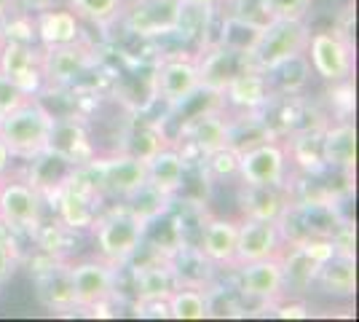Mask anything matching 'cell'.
Returning <instances> with one entry per match:
<instances>
[{
	"label": "cell",
	"instance_id": "cell-1",
	"mask_svg": "<svg viewBox=\"0 0 359 322\" xmlns=\"http://www.w3.org/2000/svg\"><path fill=\"white\" fill-rule=\"evenodd\" d=\"M145 229H148V223L140 215L132 213L123 201H116L97 213L89 234L94 239L97 255L102 261L123 269L140 253V247L145 242Z\"/></svg>",
	"mask_w": 359,
	"mask_h": 322
},
{
	"label": "cell",
	"instance_id": "cell-2",
	"mask_svg": "<svg viewBox=\"0 0 359 322\" xmlns=\"http://www.w3.org/2000/svg\"><path fill=\"white\" fill-rule=\"evenodd\" d=\"M54 126V110L43 97H30L0 121V140L6 142L14 161H32L48 148V135Z\"/></svg>",
	"mask_w": 359,
	"mask_h": 322
},
{
	"label": "cell",
	"instance_id": "cell-3",
	"mask_svg": "<svg viewBox=\"0 0 359 322\" xmlns=\"http://www.w3.org/2000/svg\"><path fill=\"white\" fill-rule=\"evenodd\" d=\"M309 38H311L309 16H269L263 22V30L257 35L252 51L247 54V65L269 73L279 62L306 54Z\"/></svg>",
	"mask_w": 359,
	"mask_h": 322
},
{
	"label": "cell",
	"instance_id": "cell-4",
	"mask_svg": "<svg viewBox=\"0 0 359 322\" xmlns=\"http://www.w3.org/2000/svg\"><path fill=\"white\" fill-rule=\"evenodd\" d=\"M201 92L198 57L188 48H177L166 57H158L150 73V100L177 113L194 94Z\"/></svg>",
	"mask_w": 359,
	"mask_h": 322
},
{
	"label": "cell",
	"instance_id": "cell-5",
	"mask_svg": "<svg viewBox=\"0 0 359 322\" xmlns=\"http://www.w3.org/2000/svg\"><path fill=\"white\" fill-rule=\"evenodd\" d=\"M175 145L185 154L188 161H198V159L231 145V113L223 105V100L180 116Z\"/></svg>",
	"mask_w": 359,
	"mask_h": 322
},
{
	"label": "cell",
	"instance_id": "cell-6",
	"mask_svg": "<svg viewBox=\"0 0 359 322\" xmlns=\"http://www.w3.org/2000/svg\"><path fill=\"white\" fill-rule=\"evenodd\" d=\"M102 70V57L94 41L83 38L67 46L43 48V92H73L78 86H86L89 76Z\"/></svg>",
	"mask_w": 359,
	"mask_h": 322
},
{
	"label": "cell",
	"instance_id": "cell-7",
	"mask_svg": "<svg viewBox=\"0 0 359 322\" xmlns=\"http://www.w3.org/2000/svg\"><path fill=\"white\" fill-rule=\"evenodd\" d=\"M94 183L102 201H129L140 188L148 185V167L129 151H102L89 161Z\"/></svg>",
	"mask_w": 359,
	"mask_h": 322
},
{
	"label": "cell",
	"instance_id": "cell-8",
	"mask_svg": "<svg viewBox=\"0 0 359 322\" xmlns=\"http://www.w3.org/2000/svg\"><path fill=\"white\" fill-rule=\"evenodd\" d=\"M43 194L25 175H6L0 180V223L11 229L16 236H35L46 223Z\"/></svg>",
	"mask_w": 359,
	"mask_h": 322
},
{
	"label": "cell",
	"instance_id": "cell-9",
	"mask_svg": "<svg viewBox=\"0 0 359 322\" xmlns=\"http://www.w3.org/2000/svg\"><path fill=\"white\" fill-rule=\"evenodd\" d=\"M182 0H129L116 30L140 43H156L172 38L177 30Z\"/></svg>",
	"mask_w": 359,
	"mask_h": 322
},
{
	"label": "cell",
	"instance_id": "cell-10",
	"mask_svg": "<svg viewBox=\"0 0 359 322\" xmlns=\"http://www.w3.org/2000/svg\"><path fill=\"white\" fill-rule=\"evenodd\" d=\"M67 282L75 309H102L118 290V266L102 261L100 255L67 263Z\"/></svg>",
	"mask_w": 359,
	"mask_h": 322
},
{
	"label": "cell",
	"instance_id": "cell-11",
	"mask_svg": "<svg viewBox=\"0 0 359 322\" xmlns=\"http://www.w3.org/2000/svg\"><path fill=\"white\" fill-rule=\"evenodd\" d=\"M290 159H287L285 140L273 137L263 140L257 145H250L239 151V169L236 180L239 185H273L290 191Z\"/></svg>",
	"mask_w": 359,
	"mask_h": 322
},
{
	"label": "cell",
	"instance_id": "cell-12",
	"mask_svg": "<svg viewBox=\"0 0 359 322\" xmlns=\"http://www.w3.org/2000/svg\"><path fill=\"white\" fill-rule=\"evenodd\" d=\"M306 57L311 73L325 83H341L354 73V48L338 30H311Z\"/></svg>",
	"mask_w": 359,
	"mask_h": 322
},
{
	"label": "cell",
	"instance_id": "cell-13",
	"mask_svg": "<svg viewBox=\"0 0 359 322\" xmlns=\"http://www.w3.org/2000/svg\"><path fill=\"white\" fill-rule=\"evenodd\" d=\"M46 151L65 159L70 167H83L100 154V145L91 135L86 116L73 110V113H54V126Z\"/></svg>",
	"mask_w": 359,
	"mask_h": 322
},
{
	"label": "cell",
	"instance_id": "cell-14",
	"mask_svg": "<svg viewBox=\"0 0 359 322\" xmlns=\"http://www.w3.org/2000/svg\"><path fill=\"white\" fill-rule=\"evenodd\" d=\"M0 73L30 97H41L46 89L43 48L27 41H11L0 46Z\"/></svg>",
	"mask_w": 359,
	"mask_h": 322
},
{
	"label": "cell",
	"instance_id": "cell-15",
	"mask_svg": "<svg viewBox=\"0 0 359 322\" xmlns=\"http://www.w3.org/2000/svg\"><path fill=\"white\" fill-rule=\"evenodd\" d=\"M236 274V290L244 301H255L260 307H273L285 295V274H282V258L271 255L260 261L241 263L233 269Z\"/></svg>",
	"mask_w": 359,
	"mask_h": 322
},
{
	"label": "cell",
	"instance_id": "cell-16",
	"mask_svg": "<svg viewBox=\"0 0 359 322\" xmlns=\"http://www.w3.org/2000/svg\"><path fill=\"white\" fill-rule=\"evenodd\" d=\"M282 247H285V236H282L279 220H266V217H247V215H239V239H236L233 269L241 266V263L279 255ZM233 269H231V271H233Z\"/></svg>",
	"mask_w": 359,
	"mask_h": 322
},
{
	"label": "cell",
	"instance_id": "cell-17",
	"mask_svg": "<svg viewBox=\"0 0 359 322\" xmlns=\"http://www.w3.org/2000/svg\"><path fill=\"white\" fill-rule=\"evenodd\" d=\"M236 239H239V217L228 215H207L198 226V255L210 266L233 269L236 258Z\"/></svg>",
	"mask_w": 359,
	"mask_h": 322
},
{
	"label": "cell",
	"instance_id": "cell-18",
	"mask_svg": "<svg viewBox=\"0 0 359 322\" xmlns=\"http://www.w3.org/2000/svg\"><path fill=\"white\" fill-rule=\"evenodd\" d=\"M273 97L276 94L269 81V73L247 65L228 81L220 100L231 113H266Z\"/></svg>",
	"mask_w": 359,
	"mask_h": 322
},
{
	"label": "cell",
	"instance_id": "cell-19",
	"mask_svg": "<svg viewBox=\"0 0 359 322\" xmlns=\"http://www.w3.org/2000/svg\"><path fill=\"white\" fill-rule=\"evenodd\" d=\"M32 30L35 43L41 48H57L67 43H78L86 38V27L67 6H48L32 11Z\"/></svg>",
	"mask_w": 359,
	"mask_h": 322
},
{
	"label": "cell",
	"instance_id": "cell-20",
	"mask_svg": "<svg viewBox=\"0 0 359 322\" xmlns=\"http://www.w3.org/2000/svg\"><path fill=\"white\" fill-rule=\"evenodd\" d=\"M196 57H198V73H201V89L217 94V97H223L228 81L236 76L241 67H247V54L233 51L217 41L201 48Z\"/></svg>",
	"mask_w": 359,
	"mask_h": 322
},
{
	"label": "cell",
	"instance_id": "cell-21",
	"mask_svg": "<svg viewBox=\"0 0 359 322\" xmlns=\"http://www.w3.org/2000/svg\"><path fill=\"white\" fill-rule=\"evenodd\" d=\"M319 151H322V164L327 172H341V175H354L357 167V129L354 123L344 119L338 123H327L319 137Z\"/></svg>",
	"mask_w": 359,
	"mask_h": 322
},
{
	"label": "cell",
	"instance_id": "cell-22",
	"mask_svg": "<svg viewBox=\"0 0 359 322\" xmlns=\"http://www.w3.org/2000/svg\"><path fill=\"white\" fill-rule=\"evenodd\" d=\"M188 159L180 151L175 142H164L158 151L145 159V167H148V185L161 191L166 196L177 199L182 183H185V172H188Z\"/></svg>",
	"mask_w": 359,
	"mask_h": 322
},
{
	"label": "cell",
	"instance_id": "cell-23",
	"mask_svg": "<svg viewBox=\"0 0 359 322\" xmlns=\"http://www.w3.org/2000/svg\"><path fill=\"white\" fill-rule=\"evenodd\" d=\"M311 288L322 290L330 298H351L357 293V258H354V250L335 247V253L319 263Z\"/></svg>",
	"mask_w": 359,
	"mask_h": 322
},
{
	"label": "cell",
	"instance_id": "cell-24",
	"mask_svg": "<svg viewBox=\"0 0 359 322\" xmlns=\"http://www.w3.org/2000/svg\"><path fill=\"white\" fill-rule=\"evenodd\" d=\"M148 261H140L135 271H132V290H135L137 301H166V295L177 288V271L169 258L156 255L148 250Z\"/></svg>",
	"mask_w": 359,
	"mask_h": 322
},
{
	"label": "cell",
	"instance_id": "cell-25",
	"mask_svg": "<svg viewBox=\"0 0 359 322\" xmlns=\"http://www.w3.org/2000/svg\"><path fill=\"white\" fill-rule=\"evenodd\" d=\"M241 215L247 217H266V220H282L290 207L287 188L273 185H239Z\"/></svg>",
	"mask_w": 359,
	"mask_h": 322
},
{
	"label": "cell",
	"instance_id": "cell-26",
	"mask_svg": "<svg viewBox=\"0 0 359 322\" xmlns=\"http://www.w3.org/2000/svg\"><path fill=\"white\" fill-rule=\"evenodd\" d=\"M172 320H207L210 317V288L204 282H177L166 295Z\"/></svg>",
	"mask_w": 359,
	"mask_h": 322
},
{
	"label": "cell",
	"instance_id": "cell-27",
	"mask_svg": "<svg viewBox=\"0 0 359 322\" xmlns=\"http://www.w3.org/2000/svg\"><path fill=\"white\" fill-rule=\"evenodd\" d=\"M126 3L129 0H65V6L83 22V27H94L105 38L118 27Z\"/></svg>",
	"mask_w": 359,
	"mask_h": 322
},
{
	"label": "cell",
	"instance_id": "cell-28",
	"mask_svg": "<svg viewBox=\"0 0 359 322\" xmlns=\"http://www.w3.org/2000/svg\"><path fill=\"white\" fill-rule=\"evenodd\" d=\"M260 30H263V22L250 19V16L233 14V11H225V14L220 16V27H217L215 41L228 48H233V51L250 54L255 46V41H257V35H260Z\"/></svg>",
	"mask_w": 359,
	"mask_h": 322
},
{
	"label": "cell",
	"instance_id": "cell-29",
	"mask_svg": "<svg viewBox=\"0 0 359 322\" xmlns=\"http://www.w3.org/2000/svg\"><path fill=\"white\" fill-rule=\"evenodd\" d=\"M269 81L273 86V94H285V97H300V92L309 86L311 81V65L306 54L290 57L279 62L273 70H269Z\"/></svg>",
	"mask_w": 359,
	"mask_h": 322
},
{
	"label": "cell",
	"instance_id": "cell-30",
	"mask_svg": "<svg viewBox=\"0 0 359 322\" xmlns=\"http://www.w3.org/2000/svg\"><path fill=\"white\" fill-rule=\"evenodd\" d=\"M19 261H22L19 236L0 223V288L14 279L16 269H19Z\"/></svg>",
	"mask_w": 359,
	"mask_h": 322
},
{
	"label": "cell",
	"instance_id": "cell-31",
	"mask_svg": "<svg viewBox=\"0 0 359 322\" xmlns=\"http://www.w3.org/2000/svg\"><path fill=\"white\" fill-rule=\"evenodd\" d=\"M314 0H260L263 14L269 16H309Z\"/></svg>",
	"mask_w": 359,
	"mask_h": 322
},
{
	"label": "cell",
	"instance_id": "cell-32",
	"mask_svg": "<svg viewBox=\"0 0 359 322\" xmlns=\"http://www.w3.org/2000/svg\"><path fill=\"white\" fill-rule=\"evenodd\" d=\"M25 100H30V94H25L16 83H11L8 78L0 73V121H3L11 110H16V107L22 105Z\"/></svg>",
	"mask_w": 359,
	"mask_h": 322
},
{
	"label": "cell",
	"instance_id": "cell-33",
	"mask_svg": "<svg viewBox=\"0 0 359 322\" xmlns=\"http://www.w3.org/2000/svg\"><path fill=\"white\" fill-rule=\"evenodd\" d=\"M14 167V156L8 154V148H6V142L0 140V177H6L8 172Z\"/></svg>",
	"mask_w": 359,
	"mask_h": 322
},
{
	"label": "cell",
	"instance_id": "cell-34",
	"mask_svg": "<svg viewBox=\"0 0 359 322\" xmlns=\"http://www.w3.org/2000/svg\"><path fill=\"white\" fill-rule=\"evenodd\" d=\"M6 43V30H3V16H0V46Z\"/></svg>",
	"mask_w": 359,
	"mask_h": 322
},
{
	"label": "cell",
	"instance_id": "cell-35",
	"mask_svg": "<svg viewBox=\"0 0 359 322\" xmlns=\"http://www.w3.org/2000/svg\"><path fill=\"white\" fill-rule=\"evenodd\" d=\"M8 3H11V6H16V3H19V0H8Z\"/></svg>",
	"mask_w": 359,
	"mask_h": 322
},
{
	"label": "cell",
	"instance_id": "cell-36",
	"mask_svg": "<svg viewBox=\"0 0 359 322\" xmlns=\"http://www.w3.org/2000/svg\"><path fill=\"white\" fill-rule=\"evenodd\" d=\"M0 180H3V177H0Z\"/></svg>",
	"mask_w": 359,
	"mask_h": 322
}]
</instances>
